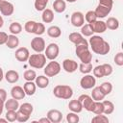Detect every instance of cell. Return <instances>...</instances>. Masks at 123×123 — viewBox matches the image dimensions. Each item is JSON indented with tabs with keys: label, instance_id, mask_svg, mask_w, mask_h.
Returning a JSON list of instances; mask_svg holds the SVG:
<instances>
[{
	"label": "cell",
	"instance_id": "obj_36",
	"mask_svg": "<svg viewBox=\"0 0 123 123\" xmlns=\"http://www.w3.org/2000/svg\"><path fill=\"white\" fill-rule=\"evenodd\" d=\"M81 34L84 36V37H91L94 33L93 31L91 30L89 24H84L83 26H81Z\"/></svg>",
	"mask_w": 123,
	"mask_h": 123
},
{
	"label": "cell",
	"instance_id": "obj_16",
	"mask_svg": "<svg viewBox=\"0 0 123 123\" xmlns=\"http://www.w3.org/2000/svg\"><path fill=\"white\" fill-rule=\"evenodd\" d=\"M47 117H48V119L50 120L51 123H59L62 120V113L59 110L53 109V110L48 111Z\"/></svg>",
	"mask_w": 123,
	"mask_h": 123
},
{
	"label": "cell",
	"instance_id": "obj_2",
	"mask_svg": "<svg viewBox=\"0 0 123 123\" xmlns=\"http://www.w3.org/2000/svg\"><path fill=\"white\" fill-rule=\"evenodd\" d=\"M53 94L55 97L60 99H70L73 95V89L67 85H58L53 89Z\"/></svg>",
	"mask_w": 123,
	"mask_h": 123
},
{
	"label": "cell",
	"instance_id": "obj_34",
	"mask_svg": "<svg viewBox=\"0 0 123 123\" xmlns=\"http://www.w3.org/2000/svg\"><path fill=\"white\" fill-rule=\"evenodd\" d=\"M99 87L105 95H109L112 91V85H111V82H104L100 85Z\"/></svg>",
	"mask_w": 123,
	"mask_h": 123
},
{
	"label": "cell",
	"instance_id": "obj_15",
	"mask_svg": "<svg viewBox=\"0 0 123 123\" xmlns=\"http://www.w3.org/2000/svg\"><path fill=\"white\" fill-rule=\"evenodd\" d=\"M78 65L79 64L74 60L65 59L62 62V68L67 73H73V72H75L77 70V68H78Z\"/></svg>",
	"mask_w": 123,
	"mask_h": 123
},
{
	"label": "cell",
	"instance_id": "obj_58",
	"mask_svg": "<svg viewBox=\"0 0 123 123\" xmlns=\"http://www.w3.org/2000/svg\"><path fill=\"white\" fill-rule=\"evenodd\" d=\"M1 1H3V0H0V2H1Z\"/></svg>",
	"mask_w": 123,
	"mask_h": 123
},
{
	"label": "cell",
	"instance_id": "obj_51",
	"mask_svg": "<svg viewBox=\"0 0 123 123\" xmlns=\"http://www.w3.org/2000/svg\"><path fill=\"white\" fill-rule=\"evenodd\" d=\"M0 99L4 102L7 100V91L4 88H0Z\"/></svg>",
	"mask_w": 123,
	"mask_h": 123
},
{
	"label": "cell",
	"instance_id": "obj_42",
	"mask_svg": "<svg viewBox=\"0 0 123 123\" xmlns=\"http://www.w3.org/2000/svg\"><path fill=\"white\" fill-rule=\"evenodd\" d=\"M44 32H45V26H44V24L43 23H40V22H37L36 23L34 34L37 35V36H41L42 34H44Z\"/></svg>",
	"mask_w": 123,
	"mask_h": 123
},
{
	"label": "cell",
	"instance_id": "obj_3",
	"mask_svg": "<svg viewBox=\"0 0 123 123\" xmlns=\"http://www.w3.org/2000/svg\"><path fill=\"white\" fill-rule=\"evenodd\" d=\"M75 53L77 57L80 59L82 62H91L92 61V54L89 51L88 45L86 44H79L75 45Z\"/></svg>",
	"mask_w": 123,
	"mask_h": 123
},
{
	"label": "cell",
	"instance_id": "obj_12",
	"mask_svg": "<svg viewBox=\"0 0 123 123\" xmlns=\"http://www.w3.org/2000/svg\"><path fill=\"white\" fill-rule=\"evenodd\" d=\"M68 38H69V40H70L73 44H75V45H79V44H86V45H88L87 40L84 37V36H83L81 33L73 32V33H71V34L68 36Z\"/></svg>",
	"mask_w": 123,
	"mask_h": 123
},
{
	"label": "cell",
	"instance_id": "obj_20",
	"mask_svg": "<svg viewBox=\"0 0 123 123\" xmlns=\"http://www.w3.org/2000/svg\"><path fill=\"white\" fill-rule=\"evenodd\" d=\"M23 89H24L26 95H28V96L34 95L35 92H36V90H37L36 83H34L33 81H27V82L23 85Z\"/></svg>",
	"mask_w": 123,
	"mask_h": 123
},
{
	"label": "cell",
	"instance_id": "obj_8",
	"mask_svg": "<svg viewBox=\"0 0 123 123\" xmlns=\"http://www.w3.org/2000/svg\"><path fill=\"white\" fill-rule=\"evenodd\" d=\"M31 47H32V49L35 52H37V53H42L45 50V47H46L45 46V40L41 37L37 36V37H34L31 40Z\"/></svg>",
	"mask_w": 123,
	"mask_h": 123
},
{
	"label": "cell",
	"instance_id": "obj_4",
	"mask_svg": "<svg viewBox=\"0 0 123 123\" xmlns=\"http://www.w3.org/2000/svg\"><path fill=\"white\" fill-rule=\"evenodd\" d=\"M27 62L31 67L36 68V69H41L46 64V57L44 54L37 53V54L30 55Z\"/></svg>",
	"mask_w": 123,
	"mask_h": 123
},
{
	"label": "cell",
	"instance_id": "obj_33",
	"mask_svg": "<svg viewBox=\"0 0 123 123\" xmlns=\"http://www.w3.org/2000/svg\"><path fill=\"white\" fill-rule=\"evenodd\" d=\"M9 30H10L11 34H12V35H18L22 31V25L19 22H12V23H11V25L9 27Z\"/></svg>",
	"mask_w": 123,
	"mask_h": 123
},
{
	"label": "cell",
	"instance_id": "obj_5",
	"mask_svg": "<svg viewBox=\"0 0 123 123\" xmlns=\"http://www.w3.org/2000/svg\"><path fill=\"white\" fill-rule=\"evenodd\" d=\"M61 69H62L61 64L58 62H56L55 60H53V61L49 62V63H47L44 66L43 71H44L45 76H47V77H54V76H57L61 72Z\"/></svg>",
	"mask_w": 123,
	"mask_h": 123
},
{
	"label": "cell",
	"instance_id": "obj_7",
	"mask_svg": "<svg viewBox=\"0 0 123 123\" xmlns=\"http://www.w3.org/2000/svg\"><path fill=\"white\" fill-rule=\"evenodd\" d=\"M96 85V79L90 74H85L84 77L80 80V86L83 89H90Z\"/></svg>",
	"mask_w": 123,
	"mask_h": 123
},
{
	"label": "cell",
	"instance_id": "obj_56",
	"mask_svg": "<svg viewBox=\"0 0 123 123\" xmlns=\"http://www.w3.org/2000/svg\"><path fill=\"white\" fill-rule=\"evenodd\" d=\"M0 122H3V123H6V122H8V120H7L6 118H0Z\"/></svg>",
	"mask_w": 123,
	"mask_h": 123
},
{
	"label": "cell",
	"instance_id": "obj_21",
	"mask_svg": "<svg viewBox=\"0 0 123 123\" xmlns=\"http://www.w3.org/2000/svg\"><path fill=\"white\" fill-rule=\"evenodd\" d=\"M6 45L10 49H15L19 45V38L16 37V35H8V38L6 41Z\"/></svg>",
	"mask_w": 123,
	"mask_h": 123
},
{
	"label": "cell",
	"instance_id": "obj_39",
	"mask_svg": "<svg viewBox=\"0 0 123 123\" xmlns=\"http://www.w3.org/2000/svg\"><path fill=\"white\" fill-rule=\"evenodd\" d=\"M37 77V73L35 70L33 69H28L24 72L23 74V78L26 80V81H34Z\"/></svg>",
	"mask_w": 123,
	"mask_h": 123
},
{
	"label": "cell",
	"instance_id": "obj_14",
	"mask_svg": "<svg viewBox=\"0 0 123 123\" xmlns=\"http://www.w3.org/2000/svg\"><path fill=\"white\" fill-rule=\"evenodd\" d=\"M91 30L93 31V33H96V34H102L104 33L106 30H107V26H106V23L102 20H95L93 22H90L88 23Z\"/></svg>",
	"mask_w": 123,
	"mask_h": 123
},
{
	"label": "cell",
	"instance_id": "obj_41",
	"mask_svg": "<svg viewBox=\"0 0 123 123\" xmlns=\"http://www.w3.org/2000/svg\"><path fill=\"white\" fill-rule=\"evenodd\" d=\"M91 121L92 122H97V123H109L110 120H109L108 116L103 115V113H102V114H96L94 117H92Z\"/></svg>",
	"mask_w": 123,
	"mask_h": 123
},
{
	"label": "cell",
	"instance_id": "obj_49",
	"mask_svg": "<svg viewBox=\"0 0 123 123\" xmlns=\"http://www.w3.org/2000/svg\"><path fill=\"white\" fill-rule=\"evenodd\" d=\"M7 38H8V34H7V33H5V32L0 31V45L6 44Z\"/></svg>",
	"mask_w": 123,
	"mask_h": 123
},
{
	"label": "cell",
	"instance_id": "obj_40",
	"mask_svg": "<svg viewBox=\"0 0 123 123\" xmlns=\"http://www.w3.org/2000/svg\"><path fill=\"white\" fill-rule=\"evenodd\" d=\"M36 21H34V20H29V21H27L26 23H25V25H24V29H25V31L27 32V33H29V34H34V31H35V27H36Z\"/></svg>",
	"mask_w": 123,
	"mask_h": 123
},
{
	"label": "cell",
	"instance_id": "obj_25",
	"mask_svg": "<svg viewBox=\"0 0 123 123\" xmlns=\"http://www.w3.org/2000/svg\"><path fill=\"white\" fill-rule=\"evenodd\" d=\"M41 19L44 23H51L54 20V12L51 9H44L42 11Z\"/></svg>",
	"mask_w": 123,
	"mask_h": 123
},
{
	"label": "cell",
	"instance_id": "obj_9",
	"mask_svg": "<svg viewBox=\"0 0 123 123\" xmlns=\"http://www.w3.org/2000/svg\"><path fill=\"white\" fill-rule=\"evenodd\" d=\"M78 100L82 103L83 109H85L87 111H92L93 105H94V100L92 99L91 96H89L87 94H82V95L79 96Z\"/></svg>",
	"mask_w": 123,
	"mask_h": 123
},
{
	"label": "cell",
	"instance_id": "obj_26",
	"mask_svg": "<svg viewBox=\"0 0 123 123\" xmlns=\"http://www.w3.org/2000/svg\"><path fill=\"white\" fill-rule=\"evenodd\" d=\"M53 9L56 12L62 13L66 10V3L64 0H55L53 3Z\"/></svg>",
	"mask_w": 123,
	"mask_h": 123
},
{
	"label": "cell",
	"instance_id": "obj_24",
	"mask_svg": "<svg viewBox=\"0 0 123 123\" xmlns=\"http://www.w3.org/2000/svg\"><path fill=\"white\" fill-rule=\"evenodd\" d=\"M4 107H5V109H6L7 111H17L18 108H19L18 100L14 99V98L8 99V100H6Z\"/></svg>",
	"mask_w": 123,
	"mask_h": 123
},
{
	"label": "cell",
	"instance_id": "obj_46",
	"mask_svg": "<svg viewBox=\"0 0 123 123\" xmlns=\"http://www.w3.org/2000/svg\"><path fill=\"white\" fill-rule=\"evenodd\" d=\"M5 116L9 122H14L16 120V111H7Z\"/></svg>",
	"mask_w": 123,
	"mask_h": 123
},
{
	"label": "cell",
	"instance_id": "obj_52",
	"mask_svg": "<svg viewBox=\"0 0 123 123\" xmlns=\"http://www.w3.org/2000/svg\"><path fill=\"white\" fill-rule=\"evenodd\" d=\"M37 123H51V122H50V120L48 119V117L46 116V117H42V118L38 119V120H37Z\"/></svg>",
	"mask_w": 123,
	"mask_h": 123
},
{
	"label": "cell",
	"instance_id": "obj_22",
	"mask_svg": "<svg viewBox=\"0 0 123 123\" xmlns=\"http://www.w3.org/2000/svg\"><path fill=\"white\" fill-rule=\"evenodd\" d=\"M35 83H36V86L37 87H39V88H45L49 85V79H48L47 76L39 75V76H37L36 77Z\"/></svg>",
	"mask_w": 123,
	"mask_h": 123
},
{
	"label": "cell",
	"instance_id": "obj_27",
	"mask_svg": "<svg viewBox=\"0 0 123 123\" xmlns=\"http://www.w3.org/2000/svg\"><path fill=\"white\" fill-rule=\"evenodd\" d=\"M47 35L50 37H53V38H57V37H60L61 35H62V30L59 26H56V25H53V26H50L48 29H47Z\"/></svg>",
	"mask_w": 123,
	"mask_h": 123
},
{
	"label": "cell",
	"instance_id": "obj_17",
	"mask_svg": "<svg viewBox=\"0 0 123 123\" xmlns=\"http://www.w3.org/2000/svg\"><path fill=\"white\" fill-rule=\"evenodd\" d=\"M111 9L112 8H109V7L103 6L101 4H98L96 9H95V11H94V12H95L97 18H104L111 12Z\"/></svg>",
	"mask_w": 123,
	"mask_h": 123
},
{
	"label": "cell",
	"instance_id": "obj_32",
	"mask_svg": "<svg viewBox=\"0 0 123 123\" xmlns=\"http://www.w3.org/2000/svg\"><path fill=\"white\" fill-rule=\"evenodd\" d=\"M18 110H19L20 111H22V112L28 114V115H31V114L33 113L34 107H33V105L30 104V103H23V104L19 105Z\"/></svg>",
	"mask_w": 123,
	"mask_h": 123
},
{
	"label": "cell",
	"instance_id": "obj_37",
	"mask_svg": "<svg viewBox=\"0 0 123 123\" xmlns=\"http://www.w3.org/2000/svg\"><path fill=\"white\" fill-rule=\"evenodd\" d=\"M49 0H35V8L38 12H42L44 9H46V6L48 4Z\"/></svg>",
	"mask_w": 123,
	"mask_h": 123
},
{
	"label": "cell",
	"instance_id": "obj_10",
	"mask_svg": "<svg viewBox=\"0 0 123 123\" xmlns=\"http://www.w3.org/2000/svg\"><path fill=\"white\" fill-rule=\"evenodd\" d=\"M14 12V7L12 5V3L3 0L0 2V12L5 15V16H10Z\"/></svg>",
	"mask_w": 123,
	"mask_h": 123
},
{
	"label": "cell",
	"instance_id": "obj_11",
	"mask_svg": "<svg viewBox=\"0 0 123 123\" xmlns=\"http://www.w3.org/2000/svg\"><path fill=\"white\" fill-rule=\"evenodd\" d=\"M71 24L74 27H81L85 24V16L84 13L81 12H74L71 14V18H70Z\"/></svg>",
	"mask_w": 123,
	"mask_h": 123
},
{
	"label": "cell",
	"instance_id": "obj_48",
	"mask_svg": "<svg viewBox=\"0 0 123 123\" xmlns=\"http://www.w3.org/2000/svg\"><path fill=\"white\" fill-rule=\"evenodd\" d=\"M103 68H104V72H105V77L107 76H110L111 75L113 69H112V66L110 64V63H103Z\"/></svg>",
	"mask_w": 123,
	"mask_h": 123
},
{
	"label": "cell",
	"instance_id": "obj_43",
	"mask_svg": "<svg viewBox=\"0 0 123 123\" xmlns=\"http://www.w3.org/2000/svg\"><path fill=\"white\" fill-rule=\"evenodd\" d=\"M66 120L69 123H78L80 118H79V115H77L76 112L71 111V112H68L66 114Z\"/></svg>",
	"mask_w": 123,
	"mask_h": 123
},
{
	"label": "cell",
	"instance_id": "obj_18",
	"mask_svg": "<svg viewBox=\"0 0 123 123\" xmlns=\"http://www.w3.org/2000/svg\"><path fill=\"white\" fill-rule=\"evenodd\" d=\"M11 95H12V98H14L16 100H21V99H23L26 96L23 87L20 86H12V89H11Z\"/></svg>",
	"mask_w": 123,
	"mask_h": 123
},
{
	"label": "cell",
	"instance_id": "obj_30",
	"mask_svg": "<svg viewBox=\"0 0 123 123\" xmlns=\"http://www.w3.org/2000/svg\"><path fill=\"white\" fill-rule=\"evenodd\" d=\"M103 106H104V114L106 115H110L114 111V105L111 101L109 100H102Z\"/></svg>",
	"mask_w": 123,
	"mask_h": 123
},
{
	"label": "cell",
	"instance_id": "obj_6",
	"mask_svg": "<svg viewBox=\"0 0 123 123\" xmlns=\"http://www.w3.org/2000/svg\"><path fill=\"white\" fill-rule=\"evenodd\" d=\"M44 55L46 57V59L50 60V61H53V60H56L59 56V53H60V47L57 43H49L46 47H45V50H44Z\"/></svg>",
	"mask_w": 123,
	"mask_h": 123
},
{
	"label": "cell",
	"instance_id": "obj_29",
	"mask_svg": "<svg viewBox=\"0 0 123 123\" xmlns=\"http://www.w3.org/2000/svg\"><path fill=\"white\" fill-rule=\"evenodd\" d=\"M105 23H106L107 29L114 31V30H117L119 28V20L117 18H115V17H112V16L109 17Z\"/></svg>",
	"mask_w": 123,
	"mask_h": 123
},
{
	"label": "cell",
	"instance_id": "obj_55",
	"mask_svg": "<svg viewBox=\"0 0 123 123\" xmlns=\"http://www.w3.org/2000/svg\"><path fill=\"white\" fill-rule=\"evenodd\" d=\"M4 25V19L2 17V15H0V28H2Z\"/></svg>",
	"mask_w": 123,
	"mask_h": 123
},
{
	"label": "cell",
	"instance_id": "obj_50",
	"mask_svg": "<svg viewBox=\"0 0 123 123\" xmlns=\"http://www.w3.org/2000/svg\"><path fill=\"white\" fill-rule=\"evenodd\" d=\"M99 4L109 7V8H112L113 6V1L112 0H99Z\"/></svg>",
	"mask_w": 123,
	"mask_h": 123
},
{
	"label": "cell",
	"instance_id": "obj_35",
	"mask_svg": "<svg viewBox=\"0 0 123 123\" xmlns=\"http://www.w3.org/2000/svg\"><path fill=\"white\" fill-rule=\"evenodd\" d=\"M92 112L95 113V114H102L104 112V106H103L102 101H94Z\"/></svg>",
	"mask_w": 123,
	"mask_h": 123
},
{
	"label": "cell",
	"instance_id": "obj_44",
	"mask_svg": "<svg viewBox=\"0 0 123 123\" xmlns=\"http://www.w3.org/2000/svg\"><path fill=\"white\" fill-rule=\"evenodd\" d=\"M29 118H30V115H28V114L20 111L19 110H17V111H16V121H18V122H26V121L29 120Z\"/></svg>",
	"mask_w": 123,
	"mask_h": 123
},
{
	"label": "cell",
	"instance_id": "obj_57",
	"mask_svg": "<svg viewBox=\"0 0 123 123\" xmlns=\"http://www.w3.org/2000/svg\"><path fill=\"white\" fill-rule=\"evenodd\" d=\"M66 2H68V3H74V2H76L77 0H65Z\"/></svg>",
	"mask_w": 123,
	"mask_h": 123
},
{
	"label": "cell",
	"instance_id": "obj_23",
	"mask_svg": "<svg viewBox=\"0 0 123 123\" xmlns=\"http://www.w3.org/2000/svg\"><path fill=\"white\" fill-rule=\"evenodd\" d=\"M68 108L71 111L73 112H76V113H80L82 111H83V106H82V103L78 100V99H74V100H71L68 104Z\"/></svg>",
	"mask_w": 123,
	"mask_h": 123
},
{
	"label": "cell",
	"instance_id": "obj_54",
	"mask_svg": "<svg viewBox=\"0 0 123 123\" xmlns=\"http://www.w3.org/2000/svg\"><path fill=\"white\" fill-rule=\"evenodd\" d=\"M3 78H4V72H3V69L0 67V82L3 80Z\"/></svg>",
	"mask_w": 123,
	"mask_h": 123
},
{
	"label": "cell",
	"instance_id": "obj_1",
	"mask_svg": "<svg viewBox=\"0 0 123 123\" xmlns=\"http://www.w3.org/2000/svg\"><path fill=\"white\" fill-rule=\"evenodd\" d=\"M88 43L90 45L92 52H94L95 54L101 55V56L107 55L111 50V46L109 42L106 41L102 37L98 35H92L89 38Z\"/></svg>",
	"mask_w": 123,
	"mask_h": 123
},
{
	"label": "cell",
	"instance_id": "obj_19",
	"mask_svg": "<svg viewBox=\"0 0 123 123\" xmlns=\"http://www.w3.org/2000/svg\"><path fill=\"white\" fill-rule=\"evenodd\" d=\"M4 78L6 81L10 84H15L19 80V74L15 70H8L6 74L4 75Z\"/></svg>",
	"mask_w": 123,
	"mask_h": 123
},
{
	"label": "cell",
	"instance_id": "obj_53",
	"mask_svg": "<svg viewBox=\"0 0 123 123\" xmlns=\"http://www.w3.org/2000/svg\"><path fill=\"white\" fill-rule=\"evenodd\" d=\"M4 105H5V102H4L3 100H1V99H0V115L3 113V110L5 109Z\"/></svg>",
	"mask_w": 123,
	"mask_h": 123
},
{
	"label": "cell",
	"instance_id": "obj_31",
	"mask_svg": "<svg viewBox=\"0 0 123 123\" xmlns=\"http://www.w3.org/2000/svg\"><path fill=\"white\" fill-rule=\"evenodd\" d=\"M78 67L80 72L83 74H89L93 69L91 62H82L80 65H78Z\"/></svg>",
	"mask_w": 123,
	"mask_h": 123
},
{
	"label": "cell",
	"instance_id": "obj_47",
	"mask_svg": "<svg viewBox=\"0 0 123 123\" xmlns=\"http://www.w3.org/2000/svg\"><path fill=\"white\" fill-rule=\"evenodd\" d=\"M114 62L115 64H117L118 66H122L123 65V53L122 52H118L115 56H114Z\"/></svg>",
	"mask_w": 123,
	"mask_h": 123
},
{
	"label": "cell",
	"instance_id": "obj_28",
	"mask_svg": "<svg viewBox=\"0 0 123 123\" xmlns=\"http://www.w3.org/2000/svg\"><path fill=\"white\" fill-rule=\"evenodd\" d=\"M91 97L94 101H102L105 99L106 95L102 92L99 86H94L92 87V92H91Z\"/></svg>",
	"mask_w": 123,
	"mask_h": 123
},
{
	"label": "cell",
	"instance_id": "obj_38",
	"mask_svg": "<svg viewBox=\"0 0 123 123\" xmlns=\"http://www.w3.org/2000/svg\"><path fill=\"white\" fill-rule=\"evenodd\" d=\"M92 71H93V76L96 77V78H103V77H105V72H104V68H103L102 64L95 66L92 69Z\"/></svg>",
	"mask_w": 123,
	"mask_h": 123
},
{
	"label": "cell",
	"instance_id": "obj_45",
	"mask_svg": "<svg viewBox=\"0 0 123 123\" xmlns=\"http://www.w3.org/2000/svg\"><path fill=\"white\" fill-rule=\"evenodd\" d=\"M84 16H85V19L86 20L87 23L93 22V21H95V20L97 19V16H96V14H95L94 11H88Z\"/></svg>",
	"mask_w": 123,
	"mask_h": 123
},
{
	"label": "cell",
	"instance_id": "obj_13",
	"mask_svg": "<svg viewBox=\"0 0 123 123\" xmlns=\"http://www.w3.org/2000/svg\"><path fill=\"white\" fill-rule=\"evenodd\" d=\"M15 59L18 62H27L29 57H30V52L28 50V48L26 47H19L16 49L15 53H14Z\"/></svg>",
	"mask_w": 123,
	"mask_h": 123
}]
</instances>
